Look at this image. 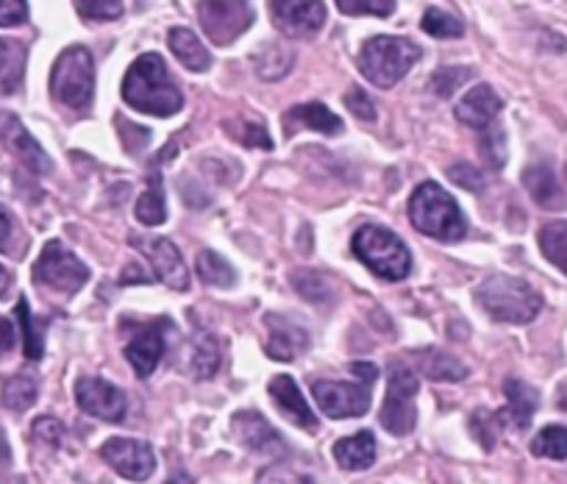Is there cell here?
<instances>
[{
  "label": "cell",
  "mask_w": 567,
  "mask_h": 484,
  "mask_svg": "<svg viewBox=\"0 0 567 484\" xmlns=\"http://www.w3.org/2000/svg\"><path fill=\"white\" fill-rule=\"evenodd\" d=\"M123 97L131 109L154 117H171L184 106L182 90L159 53H145L131 64L123 79Z\"/></svg>",
  "instance_id": "cell-1"
},
{
  "label": "cell",
  "mask_w": 567,
  "mask_h": 484,
  "mask_svg": "<svg viewBox=\"0 0 567 484\" xmlns=\"http://www.w3.org/2000/svg\"><path fill=\"white\" fill-rule=\"evenodd\" d=\"M409 217L420 234L440 239V243H456V239H465L467 234V220L460 204L434 182H425L414 189L412 200H409Z\"/></svg>",
  "instance_id": "cell-2"
},
{
  "label": "cell",
  "mask_w": 567,
  "mask_h": 484,
  "mask_svg": "<svg viewBox=\"0 0 567 484\" xmlns=\"http://www.w3.org/2000/svg\"><path fill=\"white\" fill-rule=\"evenodd\" d=\"M476 301L498 323H532L543 309V296L528 281L495 274L476 290Z\"/></svg>",
  "instance_id": "cell-3"
},
{
  "label": "cell",
  "mask_w": 567,
  "mask_h": 484,
  "mask_svg": "<svg viewBox=\"0 0 567 484\" xmlns=\"http://www.w3.org/2000/svg\"><path fill=\"white\" fill-rule=\"evenodd\" d=\"M351 251L379 279L401 281L412 274V254L403 239L384 226H362L351 239Z\"/></svg>",
  "instance_id": "cell-4"
},
{
  "label": "cell",
  "mask_w": 567,
  "mask_h": 484,
  "mask_svg": "<svg viewBox=\"0 0 567 484\" xmlns=\"http://www.w3.org/2000/svg\"><path fill=\"white\" fill-rule=\"evenodd\" d=\"M420 48L403 37H373L359 51V70L370 84L390 90L417 64Z\"/></svg>",
  "instance_id": "cell-5"
},
{
  "label": "cell",
  "mask_w": 567,
  "mask_h": 484,
  "mask_svg": "<svg viewBox=\"0 0 567 484\" xmlns=\"http://www.w3.org/2000/svg\"><path fill=\"white\" fill-rule=\"evenodd\" d=\"M51 95L73 109H86L95 95V62L84 45H73L51 70Z\"/></svg>",
  "instance_id": "cell-6"
},
{
  "label": "cell",
  "mask_w": 567,
  "mask_h": 484,
  "mask_svg": "<svg viewBox=\"0 0 567 484\" xmlns=\"http://www.w3.org/2000/svg\"><path fill=\"white\" fill-rule=\"evenodd\" d=\"M420 382L412 368L403 362L390 365V388H386L384 406H381V426L390 434H409L417 423V410H414V395H417Z\"/></svg>",
  "instance_id": "cell-7"
},
{
  "label": "cell",
  "mask_w": 567,
  "mask_h": 484,
  "mask_svg": "<svg viewBox=\"0 0 567 484\" xmlns=\"http://www.w3.org/2000/svg\"><path fill=\"white\" fill-rule=\"evenodd\" d=\"M34 279L51 290L73 296L90 281V268L73 251H68L59 239H51L37 259Z\"/></svg>",
  "instance_id": "cell-8"
},
{
  "label": "cell",
  "mask_w": 567,
  "mask_h": 484,
  "mask_svg": "<svg viewBox=\"0 0 567 484\" xmlns=\"http://www.w3.org/2000/svg\"><path fill=\"white\" fill-rule=\"evenodd\" d=\"M198 20L215 45H231L254 25V9L248 0H200Z\"/></svg>",
  "instance_id": "cell-9"
},
{
  "label": "cell",
  "mask_w": 567,
  "mask_h": 484,
  "mask_svg": "<svg viewBox=\"0 0 567 484\" xmlns=\"http://www.w3.org/2000/svg\"><path fill=\"white\" fill-rule=\"evenodd\" d=\"M128 243L142 254V257H148L156 279L165 281L171 290H178V292L189 290V270L187 265H184L182 251L173 246L171 239L148 237V234H128Z\"/></svg>",
  "instance_id": "cell-10"
},
{
  "label": "cell",
  "mask_w": 567,
  "mask_h": 484,
  "mask_svg": "<svg viewBox=\"0 0 567 484\" xmlns=\"http://www.w3.org/2000/svg\"><path fill=\"white\" fill-rule=\"evenodd\" d=\"M370 388L368 382H315L312 395L320 410L334 421L342 418H362L370 410Z\"/></svg>",
  "instance_id": "cell-11"
},
{
  "label": "cell",
  "mask_w": 567,
  "mask_h": 484,
  "mask_svg": "<svg viewBox=\"0 0 567 484\" xmlns=\"http://www.w3.org/2000/svg\"><path fill=\"white\" fill-rule=\"evenodd\" d=\"M272 25L287 37H312L326 23L323 0H267Z\"/></svg>",
  "instance_id": "cell-12"
},
{
  "label": "cell",
  "mask_w": 567,
  "mask_h": 484,
  "mask_svg": "<svg viewBox=\"0 0 567 484\" xmlns=\"http://www.w3.org/2000/svg\"><path fill=\"white\" fill-rule=\"evenodd\" d=\"M101 456L131 482H145L156 471V454L148 443L128 437H112L101 445Z\"/></svg>",
  "instance_id": "cell-13"
},
{
  "label": "cell",
  "mask_w": 567,
  "mask_h": 484,
  "mask_svg": "<svg viewBox=\"0 0 567 484\" xmlns=\"http://www.w3.org/2000/svg\"><path fill=\"white\" fill-rule=\"evenodd\" d=\"M75 401H79L86 415L106 423H120L128 412V401H125L123 390L97 377H84L75 382Z\"/></svg>",
  "instance_id": "cell-14"
},
{
  "label": "cell",
  "mask_w": 567,
  "mask_h": 484,
  "mask_svg": "<svg viewBox=\"0 0 567 484\" xmlns=\"http://www.w3.org/2000/svg\"><path fill=\"white\" fill-rule=\"evenodd\" d=\"M523 184H526L534 204H539L543 209H567V171L561 173L559 167H554L550 162H537V165L526 167Z\"/></svg>",
  "instance_id": "cell-15"
},
{
  "label": "cell",
  "mask_w": 567,
  "mask_h": 484,
  "mask_svg": "<svg viewBox=\"0 0 567 484\" xmlns=\"http://www.w3.org/2000/svg\"><path fill=\"white\" fill-rule=\"evenodd\" d=\"M307 348L309 331L303 326H298L290 318H281V315H267V357L276 359V362H292Z\"/></svg>",
  "instance_id": "cell-16"
},
{
  "label": "cell",
  "mask_w": 567,
  "mask_h": 484,
  "mask_svg": "<svg viewBox=\"0 0 567 484\" xmlns=\"http://www.w3.org/2000/svg\"><path fill=\"white\" fill-rule=\"evenodd\" d=\"M234 432H237L239 443L245 449L256 451V454H265V456H281L287 454V443H284L281 434L259 415V412H237L234 415Z\"/></svg>",
  "instance_id": "cell-17"
},
{
  "label": "cell",
  "mask_w": 567,
  "mask_h": 484,
  "mask_svg": "<svg viewBox=\"0 0 567 484\" xmlns=\"http://www.w3.org/2000/svg\"><path fill=\"white\" fill-rule=\"evenodd\" d=\"M167 320H156V323L145 326L134 340L125 346V359L131 362L134 373L140 379H148L151 373L156 371L159 365L162 353H165V331H167Z\"/></svg>",
  "instance_id": "cell-18"
},
{
  "label": "cell",
  "mask_w": 567,
  "mask_h": 484,
  "mask_svg": "<svg viewBox=\"0 0 567 484\" xmlns=\"http://www.w3.org/2000/svg\"><path fill=\"white\" fill-rule=\"evenodd\" d=\"M0 140L7 143V148L12 151V154L18 156L20 162H23V167H29L34 176H48V173L53 171L51 156L42 151V145L37 143V140L31 137L29 132H25L23 123H20L18 117H12V114L3 120V128H0Z\"/></svg>",
  "instance_id": "cell-19"
},
{
  "label": "cell",
  "mask_w": 567,
  "mask_h": 484,
  "mask_svg": "<svg viewBox=\"0 0 567 484\" xmlns=\"http://www.w3.org/2000/svg\"><path fill=\"white\" fill-rule=\"evenodd\" d=\"M267 393H270L272 404L278 406V412H281L287 421L296 423L298 429H307V432H315V429H318V418H315L312 406L307 404L303 393L298 390L296 379L276 377L270 382V388H267Z\"/></svg>",
  "instance_id": "cell-20"
},
{
  "label": "cell",
  "mask_w": 567,
  "mask_h": 484,
  "mask_svg": "<svg viewBox=\"0 0 567 484\" xmlns=\"http://www.w3.org/2000/svg\"><path fill=\"white\" fill-rule=\"evenodd\" d=\"M501 109H504V101L498 97V92L489 84H478L460 101V106H456V120L465 123L467 128L484 132L487 126H493L495 117L501 114Z\"/></svg>",
  "instance_id": "cell-21"
},
{
  "label": "cell",
  "mask_w": 567,
  "mask_h": 484,
  "mask_svg": "<svg viewBox=\"0 0 567 484\" xmlns=\"http://www.w3.org/2000/svg\"><path fill=\"white\" fill-rule=\"evenodd\" d=\"M284 126L287 132H298V128H312V132L329 134V137H337L342 134V120L331 112L323 103H298L290 112L284 114Z\"/></svg>",
  "instance_id": "cell-22"
},
{
  "label": "cell",
  "mask_w": 567,
  "mask_h": 484,
  "mask_svg": "<svg viewBox=\"0 0 567 484\" xmlns=\"http://www.w3.org/2000/svg\"><path fill=\"white\" fill-rule=\"evenodd\" d=\"M506 393V410L501 412L506 423H512L515 429H528L532 426V418L539 406V393L534 388H528L520 379H506L504 384Z\"/></svg>",
  "instance_id": "cell-23"
},
{
  "label": "cell",
  "mask_w": 567,
  "mask_h": 484,
  "mask_svg": "<svg viewBox=\"0 0 567 484\" xmlns=\"http://www.w3.org/2000/svg\"><path fill=\"white\" fill-rule=\"evenodd\" d=\"M414 362H417V371L432 379V382H462L467 377V368L462 365L460 359L445 351H437V348H420V351H414Z\"/></svg>",
  "instance_id": "cell-24"
},
{
  "label": "cell",
  "mask_w": 567,
  "mask_h": 484,
  "mask_svg": "<svg viewBox=\"0 0 567 484\" xmlns=\"http://www.w3.org/2000/svg\"><path fill=\"white\" fill-rule=\"evenodd\" d=\"M334 460L346 471H368L375 462V437L373 432H359L353 437L337 440Z\"/></svg>",
  "instance_id": "cell-25"
},
{
  "label": "cell",
  "mask_w": 567,
  "mask_h": 484,
  "mask_svg": "<svg viewBox=\"0 0 567 484\" xmlns=\"http://www.w3.org/2000/svg\"><path fill=\"white\" fill-rule=\"evenodd\" d=\"M167 45H171L173 56L193 73H206L212 68V53L189 29H173L167 37Z\"/></svg>",
  "instance_id": "cell-26"
},
{
  "label": "cell",
  "mask_w": 567,
  "mask_h": 484,
  "mask_svg": "<svg viewBox=\"0 0 567 484\" xmlns=\"http://www.w3.org/2000/svg\"><path fill=\"white\" fill-rule=\"evenodd\" d=\"M25 75V48L14 40H0V95L20 90Z\"/></svg>",
  "instance_id": "cell-27"
},
{
  "label": "cell",
  "mask_w": 567,
  "mask_h": 484,
  "mask_svg": "<svg viewBox=\"0 0 567 484\" xmlns=\"http://www.w3.org/2000/svg\"><path fill=\"white\" fill-rule=\"evenodd\" d=\"M134 212L145 226H162V223L167 220V200H165V189H162V173L154 171L151 187L140 195Z\"/></svg>",
  "instance_id": "cell-28"
},
{
  "label": "cell",
  "mask_w": 567,
  "mask_h": 484,
  "mask_svg": "<svg viewBox=\"0 0 567 484\" xmlns=\"http://www.w3.org/2000/svg\"><path fill=\"white\" fill-rule=\"evenodd\" d=\"M539 251L567 276V220H554L539 231Z\"/></svg>",
  "instance_id": "cell-29"
},
{
  "label": "cell",
  "mask_w": 567,
  "mask_h": 484,
  "mask_svg": "<svg viewBox=\"0 0 567 484\" xmlns=\"http://www.w3.org/2000/svg\"><path fill=\"white\" fill-rule=\"evenodd\" d=\"M195 270H198V279L209 287H223V290H228V287L237 285V270L215 251L200 254L198 262H195Z\"/></svg>",
  "instance_id": "cell-30"
},
{
  "label": "cell",
  "mask_w": 567,
  "mask_h": 484,
  "mask_svg": "<svg viewBox=\"0 0 567 484\" xmlns=\"http://www.w3.org/2000/svg\"><path fill=\"white\" fill-rule=\"evenodd\" d=\"M37 393H40V388H37V379L23 377V373H20V377H12L3 382L0 401H3V406H9V410L25 412L37 401Z\"/></svg>",
  "instance_id": "cell-31"
},
{
  "label": "cell",
  "mask_w": 567,
  "mask_h": 484,
  "mask_svg": "<svg viewBox=\"0 0 567 484\" xmlns=\"http://www.w3.org/2000/svg\"><path fill=\"white\" fill-rule=\"evenodd\" d=\"M217 371H220V342L212 334H200L193 351L195 379H212Z\"/></svg>",
  "instance_id": "cell-32"
},
{
  "label": "cell",
  "mask_w": 567,
  "mask_h": 484,
  "mask_svg": "<svg viewBox=\"0 0 567 484\" xmlns=\"http://www.w3.org/2000/svg\"><path fill=\"white\" fill-rule=\"evenodd\" d=\"M292 53L284 45H267L265 51L256 53V73L265 81H278L290 73Z\"/></svg>",
  "instance_id": "cell-33"
},
{
  "label": "cell",
  "mask_w": 567,
  "mask_h": 484,
  "mask_svg": "<svg viewBox=\"0 0 567 484\" xmlns=\"http://www.w3.org/2000/svg\"><path fill=\"white\" fill-rule=\"evenodd\" d=\"M292 287L312 303H326L334 296L331 281L326 279L323 274H318V270H296V274H292Z\"/></svg>",
  "instance_id": "cell-34"
},
{
  "label": "cell",
  "mask_w": 567,
  "mask_h": 484,
  "mask_svg": "<svg viewBox=\"0 0 567 484\" xmlns=\"http://www.w3.org/2000/svg\"><path fill=\"white\" fill-rule=\"evenodd\" d=\"M532 454L545 460H567V426H545L532 440Z\"/></svg>",
  "instance_id": "cell-35"
},
{
  "label": "cell",
  "mask_w": 567,
  "mask_h": 484,
  "mask_svg": "<svg viewBox=\"0 0 567 484\" xmlns=\"http://www.w3.org/2000/svg\"><path fill=\"white\" fill-rule=\"evenodd\" d=\"M423 31L425 34L437 37V40H456V37L465 34V25H462V20H456L454 14L443 12V9H425Z\"/></svg>",
  "instance_id": "cell-36"
},
{
  "label": "cell",
  "mask_w": 567,
  "mask_h": 484,
  "mask_svg": "<svg viewBox=\"0 0 567 484\" xmlns=\"http://www.w3.org/2000/svg\"><path fill=\"white\" fill-rule=\"evenodd\" d=\"M482 148V159L489 171H501L506 165V134L501 126H487L484 128V137L478 143Z\"/></svg>",
  "instance_id": "cell-37"
},
{
  "label": "cell",
  "mask_w": 567,
  "mask_h": 484,
  "mask_svg": "<svg viewBox=\"0 0 567 484\" xmlns=\"http://www.w3.org/2000/svg\"><path fill=\"white\" fill-rule=\"evenodd\" d=\"M18 320H20V329H23L25 357L42 359L45 346H42V334L37 331V323H34V318H31V309H29V301H25V298H20V303H18Z\"/></svg>",
  "instance_id": "cell-38"
},
{
  "label": "cell",
  "mask_w": 567,
  "mask_h": 484,
  "mask_svg": "<svg viewBox=\"0 0 567 484\" xmlns=\"http://www.w3.org/2000/svg\"><path fill=\"white\" fill-rule=\"evenodd\" d=\"M473 79L471 68H440L432 75V92L437 97H451L456 90H462V84Z\"/></svg>",
  "instance_id": "cell-39"
},
{
  "label": "cell",
  "mask_w": 567,
  "mask_h": 484,
  "mask_svg": "<svg viewBox=\"0 0 567 484\" xmlns=\"http://www.w3.org/2000/svg\"><path fill=\"white\" fill-rule=\"evenodd\" d=\"M471 426H473V434L478 437V443H482L484 449H493L495 440H498V434H501V429L506 426V421L501 412H476L471 421Z\"/></svg>",
  "instance_id": "cell-40"
},
{
  "label": "cell",
  "mask_w": 567,
  "mask_h": 484,
  "mask_svg": "<svg viewBox=\"0 0 567 484\" xmlns=\"http://www.w3.org/2000/svg\"><path fill=\"white\" fill-rule=\"evenodd\" d=\"M81 18L86 20H117L123 18V0H73Z\"/></svg>",
  "instance_id": "cell-41"
},
{
  "label": "cell",
  "mask_w": 567,
  "mask_h": 484,
  "mask_svg": "<svg viewBox=\"0 0 567 484\" xmlns=\"http://www.w3.org/2000/svg\"><path fill=\"white\" fill-rule=\"evenodd\" d=\"M340 12L346 14H373V18H390L395 12V0H337Z\"/></svg>",
  "instance_id": "cell-42"
},
{
  "label": "cell",
  "mask_w": 567,
  "mask_h": 484,
  "mask_svg": "<svg viewBox=\"0 0 567 484\" xmlns=\"http://www.w3.org/2000/svg\"><path fill=\"white\" fill-rule=\"evenodd\" d=\"M256 484H315L312 476L292 465H270L259 473Z\"/></svg>",
  "instance_id": "cell-43"
},
{
  "label": "cell",
  "mask_w": 567,
  "mask_h": 484,
  "mask_svg": "<svg viewBox=\"0 0 567 484\" xmlns=\"http://www.w3.org/2000/svg\"><path fill=\"white\" fill-rule=\"evenodd\" d=\"M228 134H231L234 140H239L243 145H248V148H261V151L272 148L270 134H267V128L259 126V123H239V132L237 128H228Z\"/></svg>",
  "instance_id": "cell-44"
},
{
  "label": "cell",
  "mask_w": 567,
  "mask_h": 484,
  "mask_svg": "<svg viewBox=\"0 0 567 484\" xmlns=\"http://www.w3.org/2000/svg\"><path fill=\"white\" fill-rule=\"evenodd\" d=\"M29 20V3L25 0H0V29L23 25Z\"/></svg>",
  "instance_id": "cell-45"
},
{
  "label": "cell",
  "mask_w": 567,
  "mask_h": 484,
  "mask_svg": "<svg viewBox=\"0 0 567 484\" xmlns=\"http://www.w3.org/2000/svg\"><path fill=\"white\" fill-rule=\"evenodd\" d=\"M451 182L460 184V187L471 189V193H478V189H484V184H487V178H484L482 171H476L473 165H454L449 171Z\"/></svg>",
  "instance_id": "cell-46"
},
{
  "label": "cell",
  "mask_w": 567,
  "mask_h": 484,
  "mask_svg": "<svg viewBox=\"0 0 567 484\" xmlns=\"http://www.w3.org/2000/svg\"><path fill=\"white\" fill-rule=\"evenodd\" d=\"M346 106L351 109V112L357 114L359 120H375L373 97H370L364 90H359V86H353V90L348 92V95H346Z\"/></svg>",
  "instance_id": "cell-47"
},
{
  "label": "cell",
  "mask_w": 567,
  "mask_h": 484,
  "mask_svg": "<svg viewBox=\"0 0 567 484\" xmlns=\"http://www.w3.org/2000/svg\"><path fill=\"white\" fill-rule=\"evenodd\" d=\"M120 134H123V143H125V148L131 151V154H140V151L151 143V132H148V128L131 126V123H128V126H125L123 120H120Z\"/></svg>",
  "instance_id": "cell-48"
},
{
  "label": "cell",
  "mask_w": 567,
  "mask_h": 484,
  "mask_svg": "<svg viewBox=\"0 0 567 484\" xmlns=\"http://www.w3.org/2000/svg\"><path fill=\"white\" fill-rule=\"evenodd\" d=\"M34 434L40 440H45V443L56 445L59 440L64 437V429H62V423L53 421V418H40V421L34 423Z\"/></svg>",
  "instance_id": "cell-49"
},
{
  "label": "cell",
  "mask_w": 567,
  "mask_h": 484,
  "mask_svg": "<svg viewBox=\"0 0 567 484\" xmlns=\"http://www.w3.org/2000/svg\"><path fill=\"white\" fill-rule=\"evenodd\" d=\"M14 342H18V331H14L12 320L0 318V357L12 351Z\"/></svg>",
  "instance_id": "cell-50"
},
{
  "label": "cell",
  "mask_w": 567,
  "mask_h": 484,
  "mask_svg": "<svg viewBox=\"0 0 567 484\" xmlns=\"http://www.w3.org/2000/svg\"><path fill=\"white\" fill-rule=\"evenodd\" d=\"M14 231V220H12V212L7 206H0V251H7L9 248V239H12Z\"/></svg>",
  "instance_id": "cell-51"
},
{
  "label": "cell",
  "mask_w": 567,
  "mask_h": 484,
  "mask_svg": "<svg viewBox=\"0 0 567 484\" xmlns=\"http://www.w3.org/2000/svg\"><path fill=\"white\" fill-rule=\"evenodd\" d=\"M351 371L359 382L375 384V379H379V371H375V365H370V362H353Z\"/></svg>",
  "instance_id": "cell-52"
},
{
  "label": "cell",
  "mask_w": 567,
  "mask_h": 484,
  "mask_svg": "<svg viewBox=\"0 0 567 484\" xmlns=\"http://www.w3.org/2000/svg\"><path fill=\"white\" fill-rule=\"evenodd\" d=\"M9 460H12V449H9L7 432L0 429V462H9Z\"/></svg>",
  "instance_id": "cell-53"
},
{
  "label": "cell",
  "mask_w": 567,
  "mask_h": 484,
  "mask_svg": "<svg viewBox=\"0 0 567 484\" xmlns=\"http://www.w3.org/2000/svg\"><path fill=\"white\" fill-rule=\"evenodd\" d=\"M9 287H12V274H9V270L0 265V298L7 296Z\"/></svg>",
  "instance_id": "cell-54"
},
{
  "label": "cell",
  "mask_w": 567,
  "mask_h": 484,
  "mask_svg": "<svg viewBox=\"0 0 567 484\" xmlns=\"http://www.w3.org/2000/svg\"><path fill=\"white\" fill-rule=\"evenodd\" d=\"M167 484H193V478H189L187 473H173V476L167 478Z\"/></svg>",
  "instance_id": "cell-55"
}]
</instances>
